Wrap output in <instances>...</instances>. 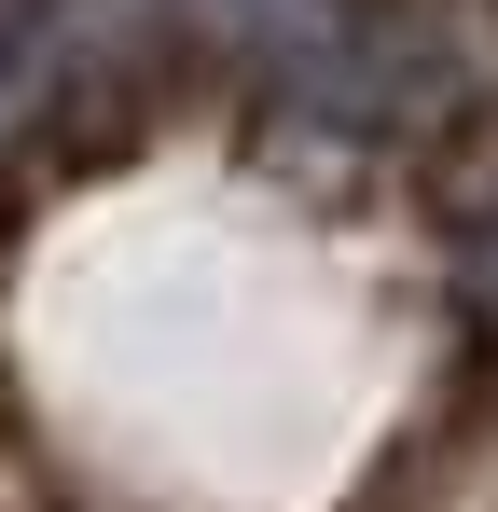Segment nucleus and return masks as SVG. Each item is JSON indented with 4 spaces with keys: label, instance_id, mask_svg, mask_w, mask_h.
Returning a JSON list of instances; mask_svg holds the SVG:
<instances>
[{
    "label": "nucleus",
    "instance_id": "obj_1",
    "mask_svg": "<svg viewBox=\"0 0 498 512\" xmlns=\"http://www.w3.org/2000/svg\"><path fill=\"white\" fill-rule=\"evenodd\" d=\"M443 236H457V263H471V291L498 305V125L457 153V180H443Z\"/></svg>",
    "mask_w": 498,
    "mask_h": 512
}]
</instances>
